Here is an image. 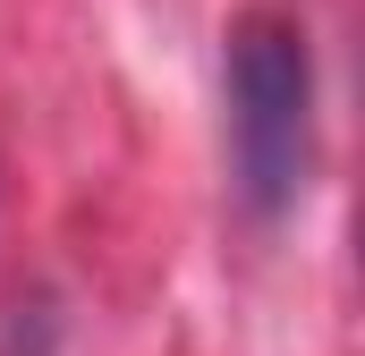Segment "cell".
<instances>
[{"instance_id":"6da1fadb","label":"cell","mask_w":365,"mask_h":356,"mask_svg":"<svg viewBox=\"0 0 365 356\" xmlns=\"http://www.w3.org/2000/svg\"><path fill=\"white\" fill-rule=\"evenodd\" d=\"M230 170L255 221H280L314 170V51L272 9L230 26Z\"/></svg>"}]
</instances>
